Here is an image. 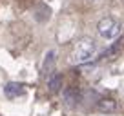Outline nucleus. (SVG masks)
<instances>
[{
  "label": "nucleus",
  "mask_w": 124,
  "mask_h": 116,
  "mask_svg": "<svg viewBox=\"0 0 124 116\" xmlns=\"http://www.w3.org/2000/svg\"><path fill=\"white\" fill-rule=\"evenodd\" d=\"M97 109L101 112H106V114H111V112L117 111V102L113 98H101L97 102Z\"/></svg>",
  "instance_id": "obj_4"
},
{
  "label": "nucleus",
  "mask_w": 124,
  "mask_h": 116,
  "mask_svg": "<svg viewBox=\"0 0 124 116\" xmlns=\"http://www.w3.org/2000/svg\"><path fill=\"white\" fill-rule=\"evenodd\" d=\"M97 33L104 40H113L120 35V22L115 16H104L97 24Z\"/></svg>",
  "instance_id": "obj_2"
},
{
  "label": "nucleus",
  "mask_w": 124,
  "mask_h": 116,
  "mask_svg": "<svg viewBox=\"0 0 124 116\" xmlns=\"http://www.w3.org/2000/svg\"><path fill=\"white\" fill-rule=\"evenodd\" d=\"M64 96H66V100L70 102V103H73V102H77V100H78V96H77V91H75V89H66Z\"/></svg>",
  "instance_id": "obj_7"
},
{
  "label": "nucleus",
  "mask_w": 124,
  "mask_h": 116,
  "mask_svg": "<svg viewBox=\"0 0 124 116\" xmlns=\"http://www.w3.org/2000/svg\"><path fill=\"white\" fill-rule=\"evenodd\" d=\"M97 53V44L91 38H80L73 45V51L70 54V62L73 65H82V64L91 62V58Z\"/></svg>",
  "instance_id": "obj_1"
},
{
  "label": "nucleus",
  "mask_w": 124,
  "mask_h": 116,
  "mask_svg": "<svg viewBox=\"0 0 124 116\" xmlns=\"http://www.w3.org/2000/svg\"><path fill=\"white\" fill-rule=\"evenodd\" d=\"M55 51H49V53L46 54V60H44V64H42V73L44 74H47L49 73L51 74V69H53V64H55Z\"/></svg>",
  "instance_id": "obj_6"
},
{
  "label": "nucleus",
  "mask_w": 124,
  "mask_h": 116,
  "mask_svg": "<svg viewBox=\"0 0 124 116\" xmlns=\"http://www.w3.org/2000/svg\"><path fill=\"white\" fill-rule=\"evenodd\" d=\"M47 87H49L51 93H58L62 89V76L58 73H51L47 76Z\"/></svg>",
  "instance_id": "obj_5"
},
{
  "label": "nucleus",
  "mask_w": 124,
  "mask_h": 116,
  "mask_svg": "<svg viewBox=\"0 0 124 116\" xmlns=\"http://www.w3.org/2000/svg\"><path fill=\"white\" fill-rule=\"evenodd\" d=\"M24 93H26V89H24V85L18 84V82H9V84H6V87H4V94L9 98V100L22 96Z\"/></svg>",
  "instance_id": "obj_3"
},
{
  "label": "nucleus",
  "mask_w": 124,
  "mask_h": 116,
  "mask_svg": "<svg viewBox=\"0 0 124 116\" xmlns=\"http://www.w3.org/2000/svg\"><path fill=\"white\" fill-rule=\"evenodd\" d=\"M88 2H97V0H88Z\"/></svg>",
  "instance_id": "obj_8"
}]
</instances>
